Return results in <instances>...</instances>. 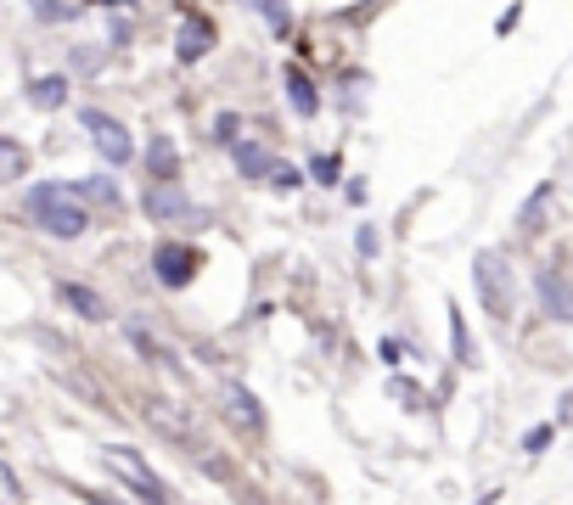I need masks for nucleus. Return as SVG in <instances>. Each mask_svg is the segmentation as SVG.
I'll return each mask as SVG.
<instances>
[{
	"mask_svg": "<svg viewBox=\"0 0 573 505\" xmlns=\"http://www.w3.org/2000/svg\"><path fill=\"white\" fill-rule=\"evenodd\" d=\"M79 191H90V197H96V202H119V191H113V186H108V180H102V175H90V180H85V186H79Z\"/></svg>",
	"mask_w": 573,
	"mask_h": 505,
	"instance_id": "nucleus-20",
	"label": "nucleus"
},
{
	"mask_svg": "<svg viewBox=\"0 0 573 505\" xmlns=\"http://www.w3.org/2000/svg\"><path fill=\"white\" fill-rule=\"evenodd\" d=\"M254 7L265 12V23H270L276 34H286V7H281V0H254Z\"/></svg>",
	"mask_w": 573,
	"mask_h": 505,
	"instance_id": "nucleus-17",
	"label": "nucleus"
},
{
	"mask_svg": "<svg viewBox=\"0 0 573 505\" xmlns=\"http://www.w3.org/2000/svg\"><path fill=\"white\" fill-rule=\"evenodd\" d=\"M546 444H551V427H535L529 438H523V449H546Z\"/></svg>",
	"mask_w": 573,
	"mask_h": 505,
	"instance_id": "nucleus-22",
	"label": "nucleus"
},
{
	"mask_svg": "<svg viewBox=\"0 0 573 505\" xmlns=\"http://www.w3.org/2000/svg\"><path fill=\"white\" fill-rule=\"evenodd\" d=\"M29 220L45 236H63V242H74V236L90 231V209L79 202V191L74 186H52V180L29 191Z\"/></svg>",
	"mask_w": 573,
	"mask_h": 505,
	"instance_id": "nucleus-1",
	"label": "nucleus"
},
{
	"mask_svg": "<svg viewBox=\"0 0 573 505\" xmlns=\"http://www.w3.org/2000/svg\"><path fill=\"white\" fill-rule=\"evenodd\" d=\"M102 461L141 494V500H147V505H169V494H164V483H158V472L147 467V461H141V454L135 449H124V444H113V449H102Z\"/></svg>",
	"mask_w": 573,
	"mask_h": 505,
	"instance_id": "nucleus-3",
	"label": "nucleus"
},
{
	"mask_svg": "<svg viewBox=\"0 0 573 505\" xmlns=\"http://www.w3.org/2000/svg\"><path fill=\"white\" fill-rule=\"evenodd\" d=\"M450 332H456V360H472V337H467V326H461L456 310H450Z\"/></svg>",
	"mask_w": 573,
	"mask_h": 505,
	"instance_id": "nucleus-19",
	"label": "nucleus"
},
{
	"mask_svg": "<svg viewBox=\"0 0 573 505\" xmlns=\"http://www.w3.org/2000/svg\"><path fill=\"white\" fill-rule=\"evenodd\" d=\"M198 265H203V252L186 247V242H164V247L153 252V270H158L164 287H186L191 276H198Z\"/></svg>",
	"mask_w": 573,
	"mask_h": 505,
	"instance_id": "nucleus-5",
	"label": "nucleus"
},
{
	"mask_svg": "<svg viewBox=\"0 0 573 505\" xmlns=\"http://www.w3.org/2000/svg\"><path fill=\"white\" fill-rule=\"evenodd\" d=\"M270 186H276V191H293V186H299V169H286V164H270Z\"/></svg>",
	"mask_w": 573,
	"mask_h": 505,
	"instance_id": "nucleus-21",
	"label": "nucleus"
},
{
	"mask_svg": "<svg viewBox=\"0 0 573 505\" xmlns=\"http://www.w3.org/2000/svg\"><path fill=\"white\" fill-rule=\"evenodd\" d=\"M220 411L231 427H243V433H265V411H259V399L243 388V382H220Z\"/></svg>",
	"mask_w": 573,
	"mask_h": 505,
	"instance_id": "nucleus-6",
	"label": "nucleus"
},
{
	"mask_svg": "<svg viewBox=\"0 0 573 505\" xmlns=\"http://www.w3.org/2000/svg\"><path fill=\"white\" fill-rule=\"evenodd\" d=\"M147 164H153V175H158V180H175V169H180V158H175V141H169V135H158V141H153V152H147Z\"/></svg>",
	"mask_w": 573,
	"mask_h": 505,
	"instance_id": "nucleus-14",
	"label": "nucleus"
},
{
	"mask_svg": "<svg viewBox=\"0 0 573 505\" xmlns=\"http://www.w3.org/2000/svg\"><path fill=\"white\" fill-rule=\"evenodd\" d=\"M63 303H68V310H79L85 321H108L102 292H90V287H79V281H68V287H63Z\"/></svg>",
	"mask_w": 573,
	"mask_h": 505,
	"instance_id": "nucleus-10",
	"label": "nucleus"
},
{
	"mask_svg": "<svg viewBox=\"0 0 573 505\" xmlns=\"http://www.w3.org/2000/svg\"><path fill=\"white\" fill-rule=\"evenodd\" d=\"M147 214H153V220H180V214L203 220V209H191V202H186V191H180L175 180H158V186L147 191Z\"/></svg>",
	"mask_w": 573,
	"mask_h": 505,
	"instance_id": "nucleus-8",
	"label": "nucleus"
},
{
	"mask_svg": "<svg viewBox=\"0 0 573 505\" xmlns=\"http://www.w3.org/2000/svg\"><path fill=\"white\" fill-rule=\"evenodd\" d=\"M90 505H108V500H102V494H90Z\"/></svg>",
	"mask_w": 573,
	"mask_h": 505,
	"instance_id": "nucleus-23",
	"label": "nucleus"
},
{
	"mask_svg": "<svg viewBox=\"0 0 573 505\" xmlns=\"http://www.w3.org/2000/svg\"><path fill=\"white\" fill-rule=\"evenodd\" d=\"M29 7H34V18H40V23H68V18H74L68 0H29Z\"/></svg>",
	"mask_w": 573,
	"mask_h": 505,
	"instance_id": "nucleus-16",
	"label": "nucleus"
},
{
	"mask_svg": "<svg viewBox=\"0 0 573 505\" xmlns=\"http://www.w3.org/2000/svg\"><path fill=\"white\" fill-rule=\"evenodd\" d=\"M29 101H34L40 113H57L63 101H68V79H57V74H52V79H34V85H29Z\"/></svg>",
	"mask_w": 573,
	"mask_h": 505,
	"instance_id": "nucleus-11",
	"label": "nucleus"
},
{
	"mask_svg": "<svg viewBox=\"0 0 573 505\" xmlns=\"http://www.w3.org/2000/svg\"><path fill=\"white\" fill-rule=\"evenodd\" d=\"M23 169H29V152L0 135V180H23Z\"/></svg>",
	"mask_w": 573,
	"mask_h": 505,
	"instance_id": "nucleus-15",
	"label": "nucleus"
},
{
	"mask_svg": "<svg viewBox=\"0 0 573 505\" xmlns=\"http://www.w3.org/2000/svg\"><path fill=\"white\" fill-rule=\"evenodd\" d=\"M540 298H546V310H551V315H562V321H573V292H568V287H562V281H557L551 270L540 276Z\"/></svg>",
	"mask_w": 573,
	"mask_h": 505,
	"instance_id": "nucleus-12",
	"label": "nucleus"
},
{
	"mask_svg": "<svg viewBox=\"0 0 573 505\" xmlns=\"http://www.w3.org/2000/svg\"><path fill=\"white\" fill-rule=\"evenodd\" d=\"M286 101H293V113H299V119H310V113L321 108V96H315V85H310L304 68H286Z\"/></svg>",
	"mask_w": 573,
	"mask_h": 505,
	"instance_id": "nucleus-9",
	"label": "nucleus"
},
{
	"mask_svg": "<svg viewBox=\"0 0 573 505\" xmlns=\"http://www.w3.org/2000/svg\"><path fill=\"white\" fill-rule=\"evenodd\" d=\"M214 23L203 18V12H186L180 18V40H175V50H180V63H203L209 50H214Z\"/></svg>",
	"mask_w": 573,
	"mask_h": 505,
	"instance_id": "nucleus-7",
	"label": "nucleus"
},
{
	"mask_svg": "<svg viewBox=\"0 0 573 505\" xmlns=\"http://www.w3.org/2000/svg\"><path fill=\"white\" fill-rule=\"evenodd\" d=\"M236 169H243L248 180H265V169H270L265 146H254V141H236Z\"/></svg>",
	"mask_w": 573,
	"mask_h": 505,
	"instance_id": "nucleus-13",
	"label": "nucleus"
},
{
	"mask_svg": "<svg viewBox=\"0 0 573 505\" xmlns=\"http://www.w3.org/2000/svg\"><path fill=\"white\" fill-rule=\"evenodd\" d=\"M546 202H551V186L529 202V209H523V231H540V214H546Z\"/></svg>",
	"mask_w": 573,
	"mask_h": 505,
	"instance_id": "nucleus-18",
	"label": "nucleus"
},
{
	"mask_svg": "<svg viewBox=\"0 0 573 505\" xmlns=\"http://www.w3.org/2000/svg\"><path fill=\"white\" fill-rule=\"evenodd\" d=\"M472 281H478V298L490 303V315L495 321H512V270H506L501 252H478Z\"/></svg>",
	"mask_w": 573,
	"mask_h": 505,
	"instance_id": "nucleus-2",
	"label": "nucleus"
},
{
	"mask_svg": "<svg viewBox=\"0 0 573 505\" xmlns=\"http://www.w3.org/2000/svg\"><path fill=\"white\" fill-rule=\"evenodd\" d=\"M79 124H85V135L96 141V152H102L108 164H130V152H135V146H130V130H124L113 113L85 108V113H79Z\"/></svg>",
	"mask_w": 573,
	"mask_h": 505,
	"instance_id": "nucleus-4",
	"label": "nucleus"
}]
</instances>
